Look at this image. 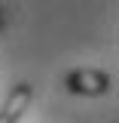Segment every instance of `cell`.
Wrapping results in <instances>:
<instances>
[{"label": "cell", "instance_id": "7a4b0ae2", "mask_svg": "<svg viewBox=\"0 0 119 123\" xmlns=\"http://www.w3.org/2000/svg\"><path fill=\"white\" fill-rule=\"evenodd\" d=\"M31 102H34V86L31 83H15L6 95V102L0 105V123H18L21 114L31 108Z\"/></svg>", "mask_w": 119, "mask_h": 123}, {"label": "cell", "instance_id": "6da1fadb", "mask_svg": "<svg viewBox=\"0 0 119 123\" xmlns=\"http://www.w3.org/2000/svg\"><path fill=\"white\" fill-rule=\"evenodd\" d=\"M64 89L73 95H104L110 89V74L98 68H73L70 74H64Z\"/></svg>", "mask_w": 119, "mask_h": 123}]
</instances>
